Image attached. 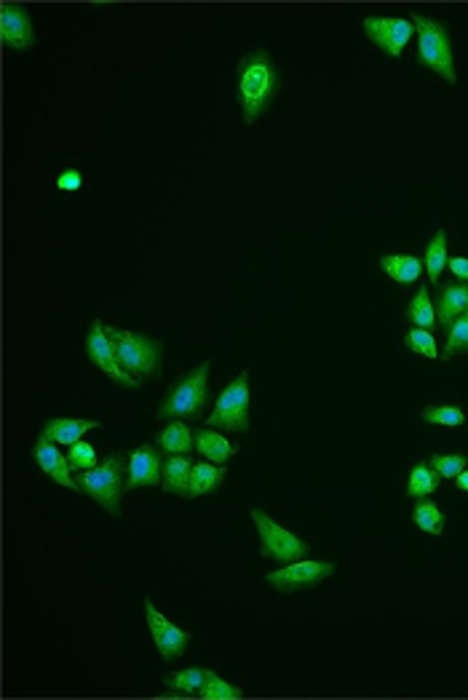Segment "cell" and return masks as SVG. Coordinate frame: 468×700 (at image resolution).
Returning <instances> with one entry per match:
<instances>
[{
    "label": "cell",
    "mask_w": 468,
    "mask_h": 700,
    "mask_svg": "<svg viewBox=\"0 0 468 700\" xmlns=\"http://www.w3.org/2000/svg\"><path fill=\"white\" fill-rule=\"evenodd\" d=\"M279 67L265 51L249 54L236 73V102H239L244 121L255 123L265 115L271 102L279 94Z\"/></svg>",
    "instance_id": "obj_1"
},
{
    "label": "cell",
    "mask_w": 468,
    "mask_h": 700,
    "mask_svg": "<svg viewBox=\"0 0 468 700\" xmlns=\"http://www.w3.org/2000/svg\"><path fill=\"white\" fill-rule=\"evenodd\" d=\"M107 334L113 340L115 356L121 361V367L137 380V383H148L156 380L161 372V345L153 337L140 332H129V329H113L107 326Z\"/></svg>",
    "instance_id": "obj_2"
},
{
    "label": "cell",
    "mask_w": 468,
    "mask_h": 700,
    "mask_svg": "<svg viewBox=\"0 0 468 700\" xmlns=\"http://www.w3.org/2000/svg\"><path fill=\"white\" fill-rule=\"evenodd\" d=\"M412 25H415V35H418L420 65H426L431 73H436L447 83H458L447 25L439 22V19L423 17V14H415V17H412Z\"/></svg>",
    "instance_id": "obj_3"
},
{
    "label": "cell",
    "mask_w": 468,
    "mask_h": 700,
    "mask_svg": "<svg viewBox=\"0 0 468 700\" xmlns=\"http://www.w3.org/2000/svg\"><path fill=\"white\" fill-rule=\"evenodd\" d=\"M209 369L212 364L204 361L201 367L177 380L158 407V420H196L209 401Z\"/></svg>",
    "instance_id": "obj_4"
},
{
    "label": "cell",
    "mask_w": 468,
    "mask_h": 700,
    "mask_svg": "<svg viewBox=\"0 0 468 700\" xmlns=\"http://www.w3.org/2000/svg\"><path fill=\"white\" fill-rule=\"evenodd\" d=\"M75 481H78L81 492H86L94 503L102 505L115 519H121V497H124L126 492L121 455L110 457V460L99 463L97 468H91V471H81Z\"/></svg>",
    "instance_id": "obj_5"
},
{
    "label": "cell",
    "mask_w": 468,
    "mask_h": 700,
    "mask_svg": "<svg viewBox=\"0 0 468 700\" xmlns=\"http://www.w3.org/2000/svg\"><path fill=\"white\" fill-rule=\"evenodd\" d=\"M249 519L255 521L257 538H260V551H263L265 559H273L279 564L300 562L305 556L311 554L308 543L297 538L295 532H289L287 527H281L279 521H273L263 508H252L249 511Z\"/></svg>",
    "instance_id": "obj_6"
},
{
    "label": "cell",
    "mask_w": 468,
    "mask_h": 700,
    "mask_svg": "<svg viewBox=\"0 0 468 700\" xmlns=\"http://www.w3.org/2000/svg\"><path fill=\"white\" fill-rule=\"evenodd\" d=\"M206 425L225 433L249 431V372H241L217 396L212 415H206Z\"/></svg>",
    "instance_id": "obj_7"
},
{
    "label": "cell",
    "mask_w": 468,
    "mask_h": 700,
    "mask_svg": "<svg viewBox=\"0 0 468 700\" xmlns=\"http://www.w3.org/2000/svg\"><path fill=\"white\" fill-rule=\"evenodd\" d=\"M332 572H335V564L329 559H300V562L284 564L281 570L268 572L265 583L284 594H295V591H311L321 586Z\"/></svg>",
    "instance_id": "obj_8"
},
{
    "label": "cell",
    "mask_w": 468,
    "mask_h": 700,
    "mask_svg": "<svg viewBox=\"0 0 468 700\" xmlns=\"http://www.w3.org/2000/svg\"><path fill=\"white\" fill-rule=\"evenodd\" d=\"M86 353H89L91 364H94L99 372H105V377H110L118 388H124V391H137V388H140V383L121 367V361L115 356L113 340H110L107 326H102V321H94V324H91L89 334H86Z\"/></svg>",
    "instance_id": "obj_9"
},
{
    "label": "cell",
    "mask_w": 468,
    "mask_h": 700,
    "mask_svg": "<svg viewBox=\"0 0 468 700\" xmlns=\"http://www.w3.org/2000/svg\"><path fill=\"white\" fill-rule=\"evenodd\" d=\"M145 620H148V631L161 658L177 660L185 655V650L190 647V634L177 623H172L166 615H161L148 599H145Z\"/></svg>",
    "instance_id": "obj_10"
},
{
    "label": "cell",
    "mask_w": 468,
    "mask_h": 700,
    "mask_svg": "<svg viewBox=\"0 0 468 700\" xmlns=\"http://www.w3.org/2000/svg\"><path fill=\"white\" fill-rule=\"evenodd\" d=\"M364 33L380 51H386L388 57H399L415 35V25H412V19L402 17H367L364 19Z\"/></svg>",
    "instance_id": "obj_11"
},
{
    "label": "cell",
    "mask_w": 468,
    "mask_h": 700,
    "mask_svg": "<svg viewBox=\"0 0 468 700\" xmlns=\"http://www.w3.org/2000/svg\"><path fill=\"white\" fill-rule=\"evenodd\" d=\"M33 463L41 468L46 476H49L54 484H59V487L65 489H73V492H81V487H78V481L73 479V468H70V460H67V455H62V449H59V444H54L51 439H46V436H41V439L33 444Z\"/></svg>",
    "instance_id": "obj_12"
},
{
    "label": "cell",
    "mask_w": 468,
    "mask_h": 700,
    "mask_svg": "<svg viewBox=\"0 0 468 700\" xmlns=\"http://www.w3.org/2000/svg\"><path fill=\"white\" fill-rule=\"evenodd\" d=\"M0 41H3L6 49L14 51L33 49L35 30L25 6L3 3V9H0Z\"/></svg>",
    "instance_id": "obj_13"
},
{
    "label": "cell",
    "mask_w": 468,
    "mask_h": 700,
    "mask_svg": "<svg viewBox=\"0 0 468 700\" xmlns=\"http://www.w3.org/2000/svg\"><path fill=\"white\" fill-rule=\"evenodd\" d=\"M164 481V463L156 447L142 444L129 455V468H126V492L140 487H161Z\"/></svg>",
    "instance_id": "obj_14"
},
{
    "label": "cell",
    "mask_w": 468,
    "mask_h": 700,
    "mask_svg": "<svg viewBox=\"0 0 468 700\" xmlns=\"http://www.w3.org/2000/svg\"><path fill=\"white\" fill-rule=\"evenodd\" d=\"M97 428L99 420H89V417H54L43 425V436L59 447H73V444L83 441L86 433L97 431Z\"/></svg>",
    "instance_id": "obj_15"
},
{
    "label": "cell",
    "mask_w": 468,
    "mask_h": 700,
    "mask_svg": "<svg viewBox=\"0 0 468 700\" xmlns=\"http://www.w3.org/2000/svg\"><path fill=\"white\" fill-rule=\"evenodd\" d=\"M193 449H196L204 460H209V463L214 465H228L230 460H233V455L239 452V447H236L233 441L220 436L217 428H209V425L193 433Z\"/></svg>",
    "instance_id": "obj_16"
},
{
    "label": "cell",
    "mask_w": 468,
    "mask_h": 700,
    "mask_svg": "<svg viewBox=\"0 0 468 700\" xmlns=\"http://www.w3.org/2000/svg\"><path fill=\"white\" fill-rule=\"evenodd\" d=\"M468 310V284L458 281V284L442 286L439 300H436V324L450 329L455 318H460Z\"/></svg>",
    "instance_id": "obj_17"
},
{
    "label": "cell",
    "mask_w": 468,
    "mask_h": 700,
    "mask_svg": "<svg viewBox=\"0 0 468 700\" xmlns=\"http://www.w3.org/2000/svg\"><path fill=\"white\" fill-rule=\"evenodd\" d=\"M380 270H386L388 278L396 284H415L423 276L426 265L412 254H388V257H380Z\"/></svg>",
    "instance_id": "obj_18"
},
{
    "label": "cell",
    "mask_w": 468,
    "mask_h": 700,
    "mask_svg": "<svg viewBox=\"0 0 468 700\" xmlns=\"http://www.w3.org/2000/svg\"><path fill=\"white\" fill-rule=\"evenodd\" d=\"M190 471H193V465H190L188 457L172 455L164 463V481H161V489H164V492H172V495L188 497Z\"/></svg>",
    "instance_id": "obj_19"
},
{
    "label": "cell",
    "mask_w": 468,
    "mask_h": 700,
    "mask_svg": "<svg viewBox=\"0 0 468 700\" xmlns=\"http://www.w3.org/2000/svg\"><path fill=\"white\" fill-rule=\"evenodd\" d=\"M193 433L185 420H169L164 431L158 433V447L164 449L166 455H188L193 449Z\"/></svg>",
    "instance_id": "obj_20"
},
{
    "label": "cell",
    "mask_w": 468,
    "mask_h": 700,
    "mask_svg": "<svg viewBox=\"0 0 468 700\" xmlns=\"http://www.w3.org/2000/svg\"><path fill=\"white\" fill-rule=\"evenodd\" d=\"M222 479H225V465H214L209 463V460H204V463H193L188 497L209 495V492H214V489L220 487Z\"/></svg>",
    "instance_id": "obj_21"
},
{
    "label": "cell",
    "mask_w": 468,
    "mask_h": 700,
    "mask_svg": "<svg viewBox=\"0 0 468 700\" xmlns=\"http://www.w3.org/2000/svg\"><path fill=\"white\" fill-rule=\"evenodd\" d=\"M447 262H450V257H447V230H436L434 236H431V241H428L426 260H423L428 278H431L434 284L442 278Z\"/></svg>",
    "instance_id": "obj_22"
},
{
    "label": "cell",
    "mask_w": 468,
    "mask_h": 700,
    "mask_svg": "<svg viewBox=\"0 0 468 700\" xmlns=\"http://www.w3.org/2000/svg\"><path fill=\"white\" fill-rule=\"evenodd\" d=\"M439 479H442V476H439L431 465L418 463L410 471V479H407V497H412V500H426L431 492H436Z\"/></svg>",
    "instance_id": "obj_23"
},
{
    "label": "cell",
    "mask_w": 468,
    "mask_h": 700,
    "mask_svg": "<svg viewBox=\"0 0 468 700\" xmlns=\"http://www.w3.org/2000/svg\"><path fill=\"white\" fill-rule=\"evenodd\" d=\"M407 321L418 329H431L436 324V305L431 300L428 289H418V294L412 297L410 305H407Z\"/></svg>",
    "instance_id": "obj_24"
},
{
    "label": "cell",
    "mask_w": 468,
    "mask_h": 700,
    "mask_svg": "<svg viewBox=\"0 0 468 700\" xmlns=\"http://www.w3.org/2000/svg\"><path fill=\"white\" fill-rule=\"evenodd\" d=\"M412 521L418 524L420 532H426V535H442L444 532V513L442 508L436 503H431V500H418L415 503V508H412Z\"/></svg>",
    "instance_id": "obj_25"
},
{
    "label": "cell",
    "mask_w": 468,
    "mask_h": 700,
    "mask_svg": "<svg viewBox=\"0 0 468 700\" xmlns=\"http://www.w3.org/2000/svg\"><path fill=\"white\" fill-rule=\"evenodd\" d=\"M206 674H209V668H182V671H177V674L166 679V687L185 692V695H198L206 682Z\"/></svg>",
    "instance_id": "obj_26"
},
{
    "label": "cell",
    "mask_w": 468,
    "mask_h": 700,
    "mask_svg": "<svg viewBox=\"0 0 468 700\" xmlns=\"http://www.w3.org/2000/svg\"><path fill=\"white\" fill-rule=\"evenodd\" d=\"M463 353H468V310L450 324V334H447V342H444L442 356L452 359V356H463Z\"/></svg>",
    "instance_id": "obj_27"
},
{
    "label": "cell",
    "mask_w": 468,
    "mask_h": 700,
    "mask_svg": "<svg viewBox=\"0 0 468 700\" xmlns=\"http://www.w3.org/2000/svg\"><path fill=\"white\" fill-rule=\"evenodd\" d=\"M198 698L204 700H239L244 698V692L236 687V684L225 682V679H220V676L214 674V671H209L206 674V682L204 687H201V692H198Z\"/></svg>",
    "instance_id": "obj_28"
},
{
    "label": "cell",
    "mask_w": 468,
    "mask_h": 700,
    "mask_svg": "<svg viewBox=\"0 0 468 700\" xmlns=\"http://www.w3.org/2000/svg\"><path fill=\"white\" fill-rule=\"evenodd\" d=\"M423 415V420L431 425H442V428H460V425L466 423V412L460 407H428L420 412Z\"/></svg>",
    "instance_id": "obj_29"
},
{
    "label": "cell",
    "mask_w": 468,
    "mask_h": 700,
    "mask_svg": "<svg viewBox=\"0 0 468 700\" xmlns=\"http://www.w3.org/2000/svg\"><path fill=\"white\" fill-rule=\"evenodd\" d=\"M407 348H410L412 353H418V356H426V359H439V356H442L434 334L428 332V329H418V326L407 332Z\"/></svg>",
    "instance_id": "obj_30"
},
{
    "label": "cell",
    "mask_w": 468,
    "mask_h": 700,
    "mask_svg": "<svg viewBox=\"0 0 468 700\" xmlns=\"http://www.w3.org/2000/svg\"><path fill=\"white\" fill-rule=\"evenodd\" d=\"M67 460H70V468L78 473L91 471V468H97L99 465L97 449L91 447L89 441H78V444H73L70 452H67Z\"/></svg>",
    "instance_id": "obj_31"
},
{
    "label": "cell",
    "mask_w": 468,
    "mask_h": 700,
    "mask_svg": "<svg viewBox=\"0 0 468 700\" xmlns=\"http://www.w3.org/2000/svg\"><path fill=\"white\" fill-rule=\"evenodd\" d=\"M428 465H431L442 479H455L458 473L466 471L468 460L463 455H431L428 457Z\"/></svg>",
    "instance_id": "obj_32"
},
{
    "label": "cell",
    "mask_w": 468,
    "mask_h": 700,
    "mask_svg": "<svg viewBox=\"0 0 468 700\" xmlns=\"http://www.w3.org/2000/svg\"><path fill=\"white\" fill-rule=\"evenodd\" d=\"M57 188L62 193H75V190L83 188V171L78 169H65L57 174Z\"/></svg>",
    "instance_id": "obj_33"
},
{
    "label": "cell",
    "mask_w": 468,
    "mask_h": 700,
    "mask_svg": "<svg viewBox=\"0 0 468 700\" xmlns=\"http://www.w3.org/2000/svg\"><path fill=\"white\" fill-rule=\"evenodd\" d=\"M447 268L458 276V281H466L468 284V260L466 257H450V262H447Z\"/></svg>",
    "instance_id": "obj_34"
},
{
    "label": "cell",
    "mask_w": 468,
    "mask_h": 700,
    "mask_svg": "<svg viewBox=\"0 0 468 700\" xmlns=\"http://www.w3.org/2000/svg\"><path fill=\"white\" fill-rule=\"evenodd\" d=\"M455 484H458V487L463 489V492H468V468L463 473H458V476H455Z\"/></svg>",
    "instance_id": "obj_35"
}]
</instances>
